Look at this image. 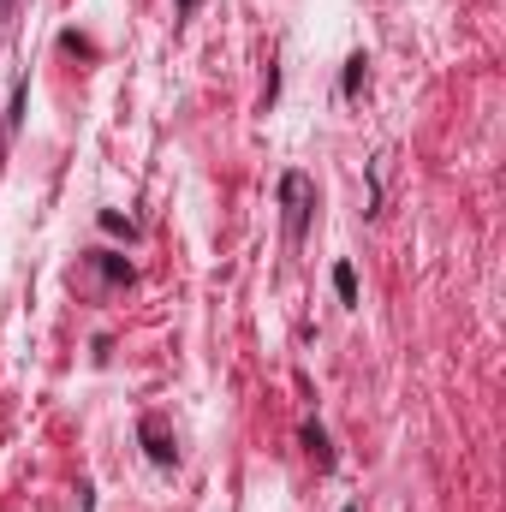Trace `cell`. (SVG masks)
<instances>
[{
    "label": "cell",
    "mask_w": 506,
    "mask_h": 512,
    "mask_svg": "<svg viewBox=\"0 0 506 512\" xmlns=\"http://www.w3.org/2000/svg\"><path fill=\"white\" fill-rule=\"evenodd\" d=\"M280 197H286V239H304V221H310V179H304V173H286V179H280Z\"/></svg>",
    "instance_id": "obj_1"
},
{
    "label": "cell",
    "mask_w": 506,
    "mask_h": 512,
    "mask_svg": "<svg viewBox=\"0 0 506 512\" xmlns=\"http://www.w3.org/2000/svg\"><path fill=\"white\" fill-rule=\"evenodd\" d=\"M143 441H149V459H155V465H173V453H179V447L161 435V423H155V417L143 423Z\"/></svg>",
    "instance_id": "obj_2"
},
{
    "label": "cell",
    "mask_w": 506,
    "mask_h": 512,
    "mask_svg": "<svg viewBox=\"0 0 506 512\" xmlns=\"http://www.w3.org/2000/svg\"><path fill=\"white\" fill-rule=\"evenodd\" d=\"M298 441H304V453H310V459H316V465H322V471H328V465H334V453H328V435H322V429H316V423H304V435H298Z\"/></svg>",
    "instance_id": "obj_3"
},
{
    "label": "cell",
    "mask_w": 506,
    "mask_h": 512,
    "mask_svg": "<svg viewBox=\"0 0 506 512\" xmlns=\"http://www.w3.org/2000/svg\"><path fill=\"white\" fill-rule=\"evenodd\" d=\"M334 292H340V304H358V268L352 262L334 268Z\"/></svg>",
    "instance_id": "obj_4"
},
{
    "label": "cell",
    "mask_w": 506,
    "mask_h": 512,
    "mask_svg": "<svg viewBox=\"0 0 506 512\" xmlns=\"http://www.w3.org/2000/svg\"><path fill=\"white\" fill-rule=\"evenodd\" d=\"M102 274H108V280H131V268L120 262V256H102Z\"/></svg>",
    "instance_id": "obj_5"
},
{
    "label": "cell",
    "mask_w": 506,
    "mask_h": 512,
    "mask_svg": "<svg viewBox=\"0 0 506 512\" xmlns=\"http://www.w3.org/2000/svg\"><path fill=\"white\" fill-rule=\"evenodd\" d=\"M358 84H364V60H352V66H346V96H358Z\"/></svg>",
    "instance_id": "obj_6"
},
{
    "label": "cell",
    "mask_w": 506,
    "mask_h": 512,
    "mask_svg": "<svg viewBox=\"0 0 506 512\" xmlns=\"http://www.w3.org/2000/svg\"><path fill=\"white\" fill-rule=\"evenodd\" d=\"M102 227H108V233H126V239H131V221H126V215H114V209L102 215Z\"/></svg>",
    "instance_id": "obj_7"
},
{
    "label": "cell",
    "mask_w": 506,
    "mask_h": 512,
    "mask_svg": "<svg viewBox=\"0 0 506 512\" xmlns=\"http://www.w3.org/2000/svg\"><path fill=\"white\" fill-rule=\"evenodd\" d=\"M191 6H197V0H179V12H191Z\"/></svg>",
    "instance_id": "obj_8"
},
{
    "label": "cell",
    "mask_w": 506,
    "mask_h": 512,
    "mask_svg": "<svg viewBox=\"0 0 506 512\" xmlns=\"http://www.w3.org/2000/svg\"><path fill=\"white\" fill-rule=\"evenodd\" d=\"M346 512H352V507H346Z\"/></svg>",
    "instance_id": "obj_9"
}]
</instances>
